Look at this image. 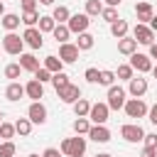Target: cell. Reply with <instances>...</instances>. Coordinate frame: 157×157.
Listing matches in <instances>:
<instances>
[{
  "instance_id": "6da1fadb",
  "label": "cell",
  "mask_w": 157,
  "mask_h": 157,
  "mask_svg": "<svg viewBox=\"0 0 157 157\" xmlns=\"http://www.w3.org/2000/svg\"><path fill=\"white\" fill-rule=\"evenodd\" d=\"M59 152H61L64 157H83V152H86V137L76 135V137H66V140H61Z\"/></svg>"
},
{
  "instance_id": "7a4b0ae2",
  "label": "cell",
  "mask_w": 157,
  "mask_h": 157,
  "mask_svg": "<svg viewBox=\"0 0 157 157\" xmlns=\"http://www.w3.org/2000/svg\"><path fill=\"white\" fill-rule=\"evenodd\" d=\"M2 49H5L7 54H12V56H20V54L25 52V39H22L17 32H7V34L2 37Z\"/></svg>"
},
{
  "instance_id": "3957f363",
  "label": "cell",
  "mask_w": 157,
  "mask_h": 157,
  "mask_svg": "<svg viewBox=\"0 0 157 157\" xmlns=\"http://www.w3.org/2000/svg\"><path fill=\"white\" fill-rule=\"evenodd\" d=\"M125 88L123 86H108V101H105V105L110 108V110H120L123 105H125Z\"/></svg>"
},
{
  "instance_id": "277c9868",
  "label": "cell",
  "mask_w": 157,
  "mask_h": 157,
  "mask_svg": "<svg viewBox=\"0 0 157 157\" xmlns=\"http://www.w3.org/2000/svg\"><path fill=\"white\" fill-rule=\"evenodd\" d=\"M123 110H125L128 118H145L147 115V103L142 98H128L125 105H123Z\"/></svg>"
},
{
  "instance_id": "5b68a950",
  "label": "cell",
  "mask_w": 157,
  "mask_h": 157,
  "mask_svg": "<svg viewBox=\"0 0 157 157\" xmlns=\"http://www.w3.org/2000/svg\"><path fill=\"white\" fill-rule=\"evenodd\" d=\"M88 25H91V17H88L86 12H76V15H71L69 22H66V27H69L71 34H81V32H86Z\"/></svg>"
},
{
  "instance_id": "8992f818",
  "label": "cell",
  "mask_w": 157,
  "mask_h": 157,
  "mask_svg": "<svg viewBox=\"0 0 157 157\" xmlns=\"http://www.w3.org/2000/svg\"><path fill=\"white\" fill-rule=\"evenodd\" d=\"M27 118H29L32 125H44L47 123V108H44V103L42 101H32L29 108H27Z\"/></svg>"
},
{
  "instance_id": "52a82bcc",
  "label": "cell",
  "mask_w": 157,
  "mask_h": 157,
  "mask_svg": "<svg viewBox=\"0 0 157 157\" xmlns=\"http://www.w3.org/2000/svg\"><path fill=\"white\" fill-rule=\"evenodd\" d=\"M108 115H110V108H108L105 103H91V110H88L91 125H105Z\"/></svg>"
},
{
  "instance_id": "ba28073f",
  "label": "cell",
  "mask_w": 157,
  "mask_h": 157,
  "mask_svg": "<svg viewBox=\"0 0 157 157\" xmlns=\"http://www.w3.org/2000/svg\"><path fill=\"white\" fill-rule=\"evenodd\" d=\"M120 137H123V140H128V142H142L145 130H142V125H140V123H125V125L120 128Z\"/></svg>"
},
{
  "instance_id": "9c48e42d",
  "label": "cell",
  "mask_w": 157,
  "mask_h": 157,
  "mask_svg": "<svg viewBox=\"0 0 157 157\" xmlns=\"http://www.w3.org/2000/svg\"><path fill=\"white\" fill-rule=\"evenodd\" d=\"M132 39L137 42V44H145V47H150V44H155V32L147 27V25H135V29H132Z\"/></svg>"
},
{
  "instance_id": "30bf717a",
  "label": "cell",
  "mask_w": 157,
  "mask_h": 157,
  "mask_svg": "<svg viewBox=\"0 0 157 157\" xmlns=\"http://www.w3.org/2000/svg\"><path fill=\"white\" fill-rule=\"evenodd\" d=\"M130 66H132V71H137V74H147V71H152V59H150L147 54L135 52V54L130 56Z\"/></svg>"
},
{
  "instance_id": "8fae6325",
  "label": "cell",
  "mask_w": 157,
  "mask_h": 157,
  "mask_svg": "<svg viewBox=\"0 0 157 157\" xmlns=\"http://www.w3.org/2000/svg\"><path fill=\"white\" fill-rule=\"evenodd\" d=\"M22 39H25V44L32 47V49H42V44H44V34H42L37 27H27V29L22 32Z\"/></svg>"
},
{
  "instance_id": "7c38bea8",
  "label": "cell",
  "mask_w": 157,
  "mask_h": 157,
  "mask_svg": "<svg viewBox=\"0 0 157 157\" xmlns=\"http://www.w3.org/2000/svg\"><path fill=\"white\" fill-rule=\"evenodd\" d=\"M128 93H130L132 98H142V96L147 93V78H142V76H132V78L128 81Z\"/></svg>"
},
{
  "instance_id": "4fadbf2b",
  "label": "cell",
  "mask_w": 157,
  "mask_h": 157,
  "mask_svg": "<svg viewBox=\"0 0 157 157\" xmlns=\"http://www.w3.org/2000/svg\"><path fill=\"white\" fill-rule=\"evenodd\" d=\"M59 59H61L64 64H74V61L78 59V47H76V44H71V42L59 44Z\"/></svg>"
},
{
  "instance_id": "5bb4252c",
  "label": "cell",
  "mask_w": 157,
  "mask_h": 157,
  "mask_svg": "<svg viewBox=\"0 0 157 157\" xmlns=\"http://www.w3.org/2000/svg\"><path fill=\"white\" fill-rule=\"evenodd\" d=\"M59 93V98L64 101V103H69V105H74L78 98H81V88L76 86V83H69V86H64L61 91H56Z\"/></svg>"
},
{
  "instance_id": "9a60e30c",
  "label": "cell",
  "mask_w": 157,
  "mask_h": 157,
  "mask_svg": "<svg viewBox=\"0 0 157 157\" xmlns=\"http://www.w3.org/2000/svg\"><path fill=\"white\" fill-rule=\"evenodd\" d=\"M135 15H137V22L140 25H147L152 17H155V7L150 2H137L135 5Z\"/></svg>"
},
{
  "instance_id": "2e32d148",
  "label": "cell",
  "mask_w": 157,
  "mask_h": 157,
  "mask_svg": "<svg viewBox=\"0 0 157 157\" xmlns=\"http://www.w3.org/2000/svg\"><path fill=\"white\" fill-rule=\"evenodd\" d=\"M25 96L32 98V101H39V98L44 96V83H39L37 78H29L27 86H25Z\"/></svg>"
},
{
  "instance_id": "e0dca14e",
  "label": "cell",
  "mask_w": 157,
  "mask_h": 157,
  "mask_svg": "<svg viewBox=\"0 0 157 157\" xmlns=\"http://www.w3.org/2000/svg\"><path fill=\"white\" fill-rule=\"evenodd\" d=\"M88 137H91L93 142H101V145H105V142L110 140V130H108L105 125H91V130H88Z\"/></svg>"
},
{
  "instance_id": "ac0fdd59",
  "label": "cell",
  "mask_w": 157,
  "mask_h": 157,
  "mask_svg": "<svg viewBox=\"0 0 157 157\" xmlns=\"http://www.w3.org/2000/svg\"><path fill=\"white\" fill-rule=\"evenodd\" d=\"M22 96H25V86H22L20 81H10V83H7V88H5V98H7V101H12V103H17Z\"/></svg>"
},
{
  "instance_id": "d6986e66",
  "label": "cell",
  "mask_w": 157,
  "mask_h": 157,
  "mask_svg": "<svg viewBox=\"0 0 157 157\" xmlns=\"http://www.w3.org/2000/svg\"><path fill=\"white\" fill-rule=\"evenodd\" d=\"M17 64L22 66V71H32V74L42 66V64H39V59H37L34 54H25V52L20 54V61H17Z\"/></svg>"
},
{
  "instance_id": "ffe728a7",
  "label": "cell",
  "mask_w": 157,
  "mask_h": 157,
  "mask_svg": "<svg viewBox=\"0 0 157 157\" xmlns=\"http://www.w3.org/2000/svg\"><path fill=\"white\" fill-rule=\"evenodd\" d=\"M118 52L125 54V56H132L137 52V42L132 37H123V39H118Z\"/></svg>"
},
{
  "instance_id": "44dd1931",
  "label": "cell",
  "mask_w": 157,
  "mask_h": 157,
  "mask_svg": "<svg viewBox=\"0 0 157 157\" xmlns=\"http://www.w3.org/2000/svg\"><path fill=\"white\" fill-rule=\"evenodd\" d=\"M42 66L49 71V74H59V71H64V61L59 59V56H54V54H49V56H44V61H42Z\"/></svg>"
},
{
  "instance_id": "7402d4cb",
  "label": "cell",
  "mask_w": 157,
  "mask_h": 157,
  "mask_svg": "<svg viewBox=\"0 0 157 157\" xmlns=\"http://www.w3.org/2000/svg\"><path fill=\"white\" fill-rule=\"evenodd\" d=\"M74 44L78 47V52H88V49H93L96 37H93V34H88V32H81V34H78V39H76Z\"/></svg>"
},
{
  "instance_id": "603a6c76",
  "label": "cell",
  "mask_w": 157,
  "mask_h": 157,
  "mask_svg": "<svg viewBox=\"0 0 157 157\" xmlns=\"http://www.w3.org/2000/svg\"><path fill=\"white\" fill-rule=\"evenodd\" d=\"M52 17H54V22H56V25H66V22H69V17H71V10H69L66 5H56V7H54V12H52Z\"/></svg>"
},
{
  "instance_id": "cb8c5ba5",
  "label": "cell",
  "mask_w": 157,
  "mask_h": 157,
  "mask_svg": "<svg viewBox=\"0 0 157 157\" xmlns=\"http://www.w3.org/2000/svg\"><path fill=\"white\" fill-rule=\"evenodd\" d=\"M0 22H2V27H5L7 32H15V29L20 27V22H22V20H20V15H15V12H5Z\"/></svg>"
},
{
  "instance_id": "d4e9b609",
  "label": "cell",
  "mask_w": 157,
  "mask_h": 157,
  "mask_svg": "<svg viewBox=\"0 0 157 157\" xmlns=\"http://www.w3.org/2000/svg\"><path fill=\"white\" fill-rule=\"evenodd\" d=\"M128 29H130V25H128L125 20H115V22L110 25V34H113L115 39H123V37H128Z\"/></svg>"
},
{
  "instance_id": "484cf974",
  "label": "cell",
  "mask_w": 157,
  "mask_h": 157,
  "mask_svg": "<svg viewBox=\"0 0 157 157\" xmlns=\"http://www.w3.org/2000/svg\"><path fill=\"white\" fill-rule=\"evenodd\" d=\"M54 27H56V22H54V17L52 15H39V22H37V29L44 34V32H54Z\"/></svg>"
},
{
  "instance_id": "4316f807",
  "label": "cell",
  "mask_w": 157,
  "mask_h": 157,
  "mask_svg": "<svg viewBox=\"0 0 157 157\" xmlns=\"http://www.w3.org/2000/svg\"><path fill=\"white\" fill-rule=\"evenodd\" d=\"M52 34H54V39H56L59 44H66V42H69V37H71V32H69V27H66V25H56Z\"/></svg>"
},
{
  "instance_id": "83f0119b",
  "label": "cell",
  "mask_w": 157,
  "mask_h": 157,
  "mask_svg": "<svg viewBox=\"0 0 157 157\" xmlns=\"http://www.w3.org/2000/svg\"><path fill=\"white\" fill-rule=\"evenodd\" d=\"M88 110H91V103H88L86 98H78V101L74 103V113H76V118H88Z\"/></svg>"
},
{
  "instance_id": "f1b7e54d",
  "label": "cell",
  "mask_w": 157,
  "mask_h": 157,
  "mask_svg": "<svg viewBox=\"0 0 157 157\" xmlns=\"http://www.w3.org/2000/svg\"><path fill=\"white\" fill-rule=\"evenodd\" d=\"M15 132H20L22 137H27V135L32 132V123H29V118H17V120H15Z\"/></svg>"
},
{
  "instance_id": "f546056e",
  "label": "cell",
  "mask_w": 157,
  "mask_h": 157,
  "mask_svg": "<svg viewBox=\"0 0 157 157\" xmlns=\"http://www.w3.org/2000/svg\"><path fill=\"white\" fill-rule=\"evenodd\" d=\"M88 130H91V120L88 118H76L74 120V132L76 135H88Z\"/></svg>"
},
{
  "instance_id": "4dcf8cb0",
  "label": "cell",
  "mask_w": 157,
  "mask_h": 157,
  "mask_svg": "<svg viewBox=\"0 0 157 157\" xmlns=\"http://www.w3.org/2000/svg\"><path fill=\"white\" fill-rule=\"evenodd\" d=\"M103 12V2L101 0H86V15L88 17H98Z\"/></svg>"
},
{
  "instance_id": "1f68e13d",
  "label": "cell",
  "mask_w": 157,
  "mask_h": 157,
  "mask_svg": "<svg viewBox=\"0 0 157 157\" xmlns=\"http://www.w3.org/2000/svg\"><path fill=\"white\" fill-rule=\"evenodd\" d=\"M20 20H22L27 27H37V22H39V12H37V10H25Z\"/></svg>"
},
{
  "instance_id": "d6a6232c",
  "label": "cell",
  "mask_w": 157,
  "mask_h": 157,
  "mask_svg": "<svg viewBox=\"0 0 157 157\" xmlns=\"http://www.w3.org/2000/svg\"><path fill=\"white\" fill-rule=\"evenodd\" d=\"M132 76H135V71H132L130 64H120L118 71H115V78H120V81H130Z\"/></svg>"
},
{
  "instance_id": "836d02e7",
  "label": "cell",
  "mask_w": 157,
  "mask_h": 157,
  "mask_svg": "<svg viewBox=\"0 0 157 157\" xmlns=\"http://www.w3.org/2000/svg\"><path fill=\"white\" fill-rule=\"evenodd\" d=\"M71 81H69V76L64 74V71H59V74H52V86L56 88V91H61L64 86H69Z\"/></svg>"
},
{
  "instance_id": "e575fe53",
  "label": "cell",
  "mask_w": 157,
  "mask_h": 157,
  "mask_svg": "<svg viewBox=\"0 0 157 157\" xmlns=\"http://www.w3.org/2000/svg\"><path fill=\"white\" fill-rule=\"evenodd\" d=\"M98 83H101V86H113V83H115V71L103 69V71L98 74Z\"/></svg>"
},
{
  "instance_id": "d590c367",
  "label": "cell",
  "mask_w": 157,
  "mask_h": 157,
  "mask_svg": "<svg viewBox=\"0 0 157 157\" xmlns=\"http://www.w3.org/2000/svg\"><path fill=\"white\" fill-rule=\"evenodd\" d=\"M15 152H17V147H15L12 140H2L0 142V157H15Z\"/></svg>"
},
{
  "instance_id": "8d00e7d4",
  "label": "cell",
  "mask_w": 157,
  "mask_h": 157,
  "mask_svg": "<svg viewBox=\"0 0 157 157\" xmlns=\"http://www.w3.org/2000/svg\"><path fill=\"white\" fill-rule=\"evenodd\" d=\"M20 74H22V66H20V64H7V66H5V78L17 81V78H20Z\"/></svg>"
},
{
  "instance_id": "74e56055",
  "label": "cell",
  "mask_w": 157,
  "mask_h": 157,
  "mask_svg": "<svg viewBox=\"0 0 157 157\" xmlns=\"http://www.w3.org/2000/svg\"><path fill=\"white\" fill-rule=\"evenodd\" d=\"M15 135V123H0V140H12Z\"/></svg>"
},
{
  "instance_id": "f35d334b",
  "label": "cell",
  "mask_w": 157,
  "mask_h": 157,
  "mask_svg": "<svg viewBox=\"0 0 157 157\" xmlns=\"http://www.w3.org/2000/svg\"><path fill=\"white\" fill-rule=\"evenodd\" d=\"M101 17H103V20L108 22V25H113L115 20H120V17H118V7H103Z\"/></svg>"
},
{
  "instance_id": "ab89813d",
  "label": "cell",
  "mask_w": 157,
  "mask_h": 157,
  "mask_svg": "<svg viewBox=\"0 0 157 157\" xmlns=\"http://www.w3.org/2000/svg\"><path fill=\"white\" fill-rule=\"evenodd\" d=\"M142 142H145L147 150H157V132H145Z\"/></svg>"
},
{
  "instance_id": "60d3db41",
  "label": "cell",
  "mask_w": 157,
  "mask_h": 157,
  "mask_svg": "<svg viewBox=\"0 0 157 157\" xmlns=\"http://www.w3.org/2000/svg\"><path fill=\"white\" fill-rule=\"evenodd\" d=\"M34 78H37L39 83H47V81H52V74H49V71H47L44 66H39V69L34 71Z\"/></svg>"
},
{
  "instance_id": "b9f144b4",
  "label": "cell",
  "mask_w": 157,
  "mask_h": 157,
  "mask_svg": "<svg viewBox=\"0 0 157 157\" xmlns=\"http://www.w3.org/2000/svg\"><path fill=\"white\" fill-rule=\"evenodd\" d=\"M98 74H101L98 69H93V66H88L83 76H86V81H88V83H98Z\"/></svg>"
},
{
  "instance_id": "7bdbcfd3",
  "label": "cell",
  "mask_w": 157,
  "mask_h": 157,
  "mask_svg": "<svg viewBox=\"0 0 157 157\" xmlns=\"http://www.w3.org/2000/svg\"><path fill=\"white\" fill-rule=\"evenodd\" d=\"M147 118H150L152 125H157V103H155L152 108H147Z\"/></svg>"
},
{
  "instance_id": "ee69618b",
  "label": "cell",
  "mask_w": 157,
  "mask_h": 157,
  "mask_svg": "<svg viewBox=\"0 0 157 157\" xmlns=\"http://www.w3.org/2000/svg\"><path fill=\"white\" fill-rule=\"evenodd\" d=\"M42 157H64V155H61L56 147H47V150L42 152Z\"/></svg>"
},
{
  "instance_id": "f6af8a7d",
  "label": "cell",
  "mask_w": 157,
  "mask_h": 157,
  "mask_svg": "<svg viewBox=\"0 0 157 157\" xmlns=\"http://www.w3.org/2000/svg\"><path fill=\"white\" fill-rule=\"evenodd\" d=\"M22 10H37V0H22Z\"/></svg>"
},
{
  "instance_id": "bcb514c9",
  "label": "cell",
  "mask_w": 157,
  "mask_h": 157,
  "mask_svg": "<svg viewBox=\"0 0 157 157\" xmlns=\"http://www.w3.org/2000/svg\"><path fill=\"white\" fill-rule=\"evenodd\" d=\"M147 56L157 61V42H155V44H150V54H147Z\"/></svg>"
},
{
  "instance_id": "7dc6e473",
  "label": "cell",
  "mask_w": 157,
  "mask_h": 157,
  "mask_svg": "<svg viewBox=\"0 0 157 157\" xmlns=\"http://www.w3.org/2000/svg\"><path fill=\"white\" fill-rule=\"evenodd\" d=\"M142 157H157V150H147V147H145V150H142Z\"/></svg>"
},
{
  "instance_id": "c3c4849f",
  "label": "cell",
  "mask_w": 157,
  "mask_h": 157,
  "mask_svg": "<svg viewBox=\"0 0 157 157\" xmlns=\"http://www.w3.org/2000/svg\"><path fill=\"white\" fill-rule=\"evenodd\" d=\"M147 27H150V29H152V32H157V15H155V17H152V20H150V22H147Z\"/></svg>"
},
{
  "instance_id": "681fc988",
  "label": "cell",
  "mask_w": 157,
  "mask_h": 157,
  "mask_svg": "<svg viewBox=\"0 0 157 157\" xmlns=\"http://www.w3.org/2000/svg\"><path fill=\"white\" fill-rule=\"evenodd\" d=\"M103 2H105V7H118L123 0H103Z\"/></svg>"
},
{
  "instance_id": "f907efd6",
  "label": "cell",
  "mask_w": 157,
  "mask_h": 157,
  "mask_svg": "<svg viewBox=\"0 0 157 157\" xmlns=\"http://www.w3.org/2000/svg\"><path fill=\"white\" fill-rule=\"evenodd\" d=\"M2 15H5V2L0 0V17H2Z\"/></svg>"
},
{
  "instance_id": "816d5d0a",
  "label": "cell",
  "mask_w": 157,
  "mask_h": 157,
  "mask_svg": "<svg viewBox=\"0 0 157 157\" xmlns=\"http://www.w3.org/2000/svg\"><path fill=\"white\" fill-rule=\"evenodd\" d=\"M96 157H113V155H110V152H98Z\"/></svg>"
},
{
  "instance_id": "f5cc1de1",
  "label": "cell",
  "mask_w": 157,
  "mask_h": 157,
  "mask_svg": "<svg viewBox=\"0 0 157 157\" xmlns=\"http://www.w3.org/2000/svg\"><path fill=\"white\" fill-rule=\"evenodd\" d=\"M42 5H54V0H39Z\"/></svg>"
},
{
  "instance_id": "db71d44e",
  "label": "cell",
  "mask_w": 157,
  "mask_h": 157,
  "mask_svg": "<svg viewBox=\"0 0 157 157\" xmlns=\"http://www.w3.org/2000/svg\"><path fill=\"white\" fill-rule=\"evenodd\" d=\"M152 76H155V78H157V66H152Z\"/></svg>"
},
{
  "instance_id": "11a10c76",
  "label": "cell",
  "mask_w": 157,
  "mask_h": 157,
  "mask_svg": "<svg viewBox=\"0 0 157 157\" xmlns=\"http://www.w3.org/2000/svg\"><path fill=\"white\" fill-rule=\"evenodd\" d=\"M27 157H39V155H34V152H32V155H27Z\"/></svg>"
},
{
  "instance_id": "9f6ffc18",
  "label": "cell",
  "mask_w": 157,
  "mask_h": 157,
  "mask_svg": "<svg viewBox=\"0 0 157 157\" xmlns=\"http://www.w3.org/2000/svg\"><path fill=\"white\" fill-rule=\"evenodd\" d=\"M0 123H2V113H0Z\"/></svg>"
}]
</instances>
